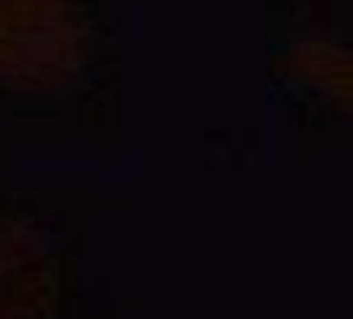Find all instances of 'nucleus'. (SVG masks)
Returning <instances> with one entry per match:
<instances>
[{
	"instance_id": "f257e3e1",
	"label": "nucleus",
	"mask_w": 353,
	"mask_h": 319,
	"mask_svg": "<svg viewBox=\"0 0 353 319\" xmlns=\"http://www.w3.org/2000/svg\"><path fill=\"white\" fill-rule=\"evenodd\" d=\"M109 59V30L90 0H0V109H77L99 93Z\"/></svg>"
},
{
	"instance_id": "f03ea898",
	"label": "nucleus",
	"mask_w": 353,
	"mask_h": 319,
	"mask_svg": "<svg viewBox=\"0 0 353 319\" xmlns=\"http://www.w3.org/2000/svg\"><path fill=\"white\" fill-rule=\"evenodd\" d=\"M74 296L67 226L32 197L0 195V319H61Z\"/></svg>"
},
{
	"instance_id": "7ed1b4c3",
	"label": "nucleus",
	"mask_w": 353,
	"mask_h": 319,
	"mask_svg": "<svg viewBox=\"0 0 353 319\" xmlns=\"http://www.w3.org/2000/svg\"><path fill=\"white\" fill-rule=\"evenodd\" d=\"M274 77L305 117L348 123L353 51L348 35L330 19L308 17L292 24L274 53Z\"/></svg>"
}]
</instances>
